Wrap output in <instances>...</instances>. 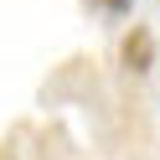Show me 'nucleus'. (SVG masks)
<instances>
[{"label": "nucleus", "mask_w": 160, "mask_h": 160, "mask_svg": "<svg viewBox=\"0 0 160 160\" xmlns=\"http://www.w3.org/2000/svg\"><path fill=\"white\" fill-rule=\"evenodd\" d=\"M119 57H124V72H134V78L150 72V67H155V31H150V26H129Z\"/></svg>", "instance_id": "1"}, {"label": "nucleus", "mask_w": 160, "mask_h": 160, "mask_svg": "<svg viewBox=\"0 0 160 160\" xmlns=\"http://www.w3.org/2000/svg\"><path fill=\"white\" fill-rule=\"evenodd\" d=\"M88 5H93V11H103V16H129V5H134V0H88Z\"/></svg>", "instance_id": "2"}]
</instances>
